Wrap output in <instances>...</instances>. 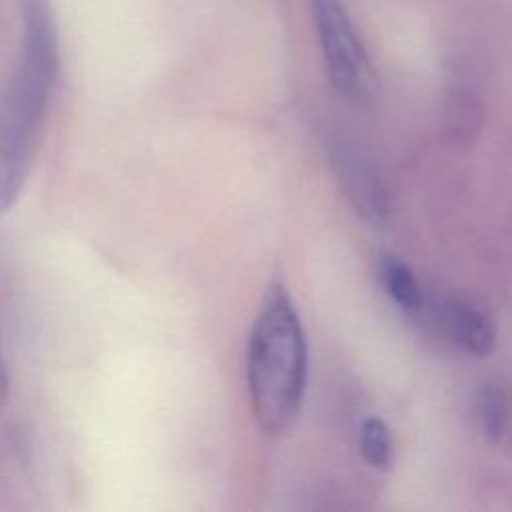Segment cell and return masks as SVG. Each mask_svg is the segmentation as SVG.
<instances>
[{"label": "cell", "mask_w": 512, "mask_h": 512, "mask_svg": "<svg viewBox=\"0 0 512 512\" xmlns=\"http://www.w3.org/2000/svg\"><path fill=\"white\" fill-rule=\"evenodd\" d=\"M60 68L58 26L50 0H24L16 68L0 102V214L30 176Z\"/></svg>", "instance_id": "1"}, {"label": "cell", "mask_w": 512, "mask_h": 512, "mask_svg": "<svg viewBox=\"0 0 512 512\" xmlns=\"http://www.w3.org/2000/svg\"><path fill=\"white\" fill-rule=\"evenodd\" d=\"M8 392H10V372H8V362H6L2 334H0V408L6 404Z\"/></svg>", "instance_id": "9"}, {"label": "cell", "mask_w": 512, "mask_h": 512, "mask_svg": "<svg viewBox=\"0 0 512 512\" xmlns=\"http://www.w3.org/2000/svg\"><path fill=\"white\" fill-rule=\"evenodd\" d=\"M322 58L336 92L368 106L378 96V76L342 0H308Z\"/></svg>", "instance_id": "3"}, {"label": "cell", "mask_w": 512, "mask_h": 512, "mask_svg": "<svg viewBox=\"0 0 512 512\" xmlns=\"http://www.w3.org/2000/svg\"><path fill=\"white\" fill-rule=\"evenodd\" d=\"M378 276L388 298L410 318L424 312L426 298L412 268L396 254L384 252L378 258Z\"/></svg>", "instance_id": "6"}, {"label": "cell", "mask_w": 512, "mask_h": 512, "mask_svg": "<svg viewBox=\"0 0 512 512\" xmlns=\"http://www.w3.org/2000/svg\"><path fill=\"white\" fill-rule=\"evenodd\" d=\"M332 166L354 210L374 226L388 224L392 198L374 160L350 142H336L332 148Z\"/></svg>", "instance_id": "4"}, {"label": "cell", "mask_w": 512, "mask_h": 512, "mask_svg": "<svg viewBox=\"0 0 512 512\" xmlns=\"http://www.w3.org/2000/svg\"><path fill=\"white\" fill-rule=\"evenodd\" d=\"M436 324L446 340L468 356H488L496 348L498 328L490 314L462 296H446L436 306Z\"/></svg>", "instance_id": "5"}, {"label": "cell", "mask_w": 512, "mask_h": 512, "mask_svg": "<svg viewBox=\"0 0 512 512\" xmlns=\"http://www.w3.org/2000/svg\"><path fill=\"white\" fill-rule=\"evenodd\" d=\"M358 448L362 460L374 470H386L392 462L394 442L388 424L380 416H366L358 428Z\"/></svg>", "instance_id": "7"}, {"label": "cell", "mask_w": 512, "mask_h": 512, "mask_svg": "<svg viewBox=\"0 0 512 512\" xmlns=\"http://www.w3.org/2000/svg\"><path fill=\"white\" fill-rule=\"evenodd\" d=\"M246 388L262 432L280 436L294 426L308 388V342L282 282L268 286L248 332Z\"/></svg>", "instance_id": "2"}, {"label": "cell", "mask_w": 512, "mask_h": 512, "mask_svg": "<svg viewBox=\"0 0 512 512\" xmlns=\"http://www.w3.org/2000/svg\"><path fill=\"white\" fill-rule=\"evenodd\" d=\"M476 414L482 432L490 440H500L504 436L510 404L504 388L498 382H486L476 396Z\"/></svg>", "instance_id": "8"}]
</instances>
